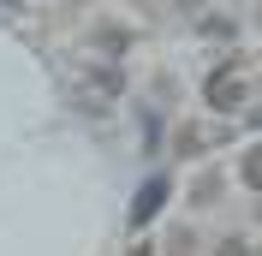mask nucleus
<instances>
[{
	"label": "nucleus",
	"instance_id": "1",
	"mask_svg": "<svg viewBox=\"0 0 262 256\" xmlns=\"http://www.w3.org/2000/svg\"><path fill=\"white\" fill-rule=\"evenodd\" d=\"M167 191H173V185H167V179L155 173V179H149V185H143V191L131 197V226H149V221H155V215H161V208H167Z\"/></svg>",
	"mask_w": 262,
	"mask_h": 256
},
{
	"label": "nucleus",
	"instance_id": "4",
	"mask_svg": "<svg viewBox=\"0 0 262 256\" xmlns=\"http://www.w3.org/2000/svg\"><path fill=\"white\" fill-rule=\"evenodd\" d=\"M221 256H245V244H232V239H227V244H221Z\"/></svg>",
	"mask_w": 262,
	"mask_h": 256
},
{
	"label": "nucleus",
	"instance_id": "2",
	"mask_svg": "<svg viewBox=\"0 0 262 256\" xmlns=\"http://www.w3.org/2000/svg\"><path fill=\"white\" fill-rule=\"evenodd\" d=\"M203 96H209V108L232 113V108H238V101H245V83H238V72H232V66H221V72H214V78H209V90H203Z\"/></svg>",
	"mask_w": 262,
	"mask_h": 256
},
{
	"label": "nucleus",
	"instance_id": "3",
	"mask_svg": "<svg viewBox=\"0 0 262 256\" xmlns=\"http://www.w3.org/2000/svg\"><path fill=\"white\" fill-rule=\"evenodd\" d=\"M238 173H245V185H250V191H262V149H250Z\"/></svg>",
	"mask_w": 262,
	"mask_h": 256
}]
</instances>
